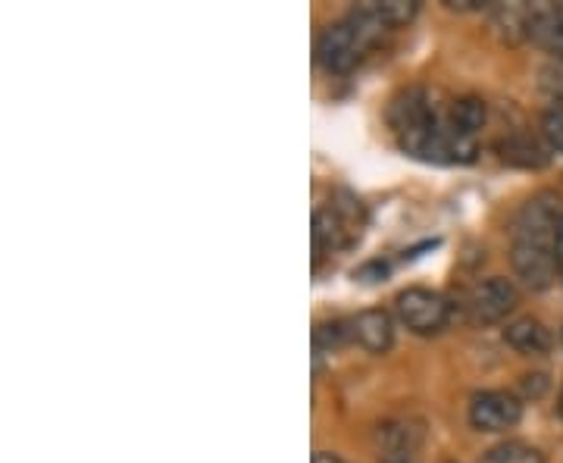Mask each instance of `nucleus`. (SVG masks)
Wrapping results in <instances>:
<instances>
[{
    "label": "nucleus",
    "mask_w": 563,
    "mask_h": 463,
    "mask_svg": "<svg viewBox=\"0 0 563 463\" xmlns=\"http://www.w3.org/2000/svg\"><path fill=\"white\" fill-rule=\"evenodd\" d=\"M388 122L410 157H420L426 163L476 161V139L454 132L448 110H442L426 88L401 91L388 110Z\"/></svg>",
    "instance_id": "1"
},
{
    "label": "nucleus",
    "mask_w": 563,
    "mask_h": 463,
    "mask_svg": "<svg viewBox=\"0 0 563 463\" xmlns=\"http://www.w3.org/2000/svg\"><path fill=\"white\" fill-rule=\"evenodd\" d=\"M558 198L554 195H536L523 203V210L514 220L510 232V263L517 276L529 288H548L558 279V257H554V239H558Z\"/></svg>",
    "instance_id": "2"
},
{
    "label": "nucleus",
    "mask_w": 563,
    "mask_h": 463,
    "mask_svg": "<svg viewBox=\"0 0 563 463\" xmlns=\"http://www.w3.org/2000/svg\"><path fill=\"white\" fill-rule=\"evenodd\" d=\"M383 32H388V25L379 20V13L366 0L354 13H347L344 20L322 32L317 41V63L325 73H347L376 41L383 38Z\"/></svg>",
    "instance_id": "3"
},
{
    "label": "nucleus",
    "mask_w": 563,
    "mask_h": 463,
    "mask_svg": "<svg viewBox=\"0 0 563 463\" xmlns=\"http://www.w3.org/2000/svg\"><path fill=\"white\" fill-rule=\"evenodd\" d=\"M520 304V291L510 279H501V276H492L485 283L473 285L466 291V320L473 326H495V322L507 320Z\"/></svg>",
    "instance_id": "4"
},
{
    "label": "nucleus",
    "mask_w": 563,
    "mask_h": 463,
    "mask_svg": "<svg viewBox=\"0 0 563 463\" xmlns=\"http://www.w3.org/2000/svg\"><path fill=\"white\" fill-rule=\"evenodd\" d=\"M395 307H398L404 326L417 335H439L451 322V304L444 301L439 291H429V288H407L398 295Z\"/></svg>",
    "instance_id": "5"
},
{
    "label": "nucleus",
    "mask_w": 563,
    "mask_h": 463,
    "mask_svg": "<svg viewBox=\"0 0 563 463\" xmlns=\"http://www.w3.org/2000/svg\"><path fill=\"white\" fill-rule=\"evenodd\" d=\"M466 417L476 432H507L523 420V404L510 392H479L473 395Z\"/></svg>",
    "instance_id": "6"
},
{
    "label": "nucleus",
    "mask_w": 563,
    "mask_h": 463,
    "mask_svg": "<svg viewBox=\"0 0 563 463\" xmlns=\"http://www.w3.org/2000/svg\"><path fill=\"white\" fill-rule=\"evenodd\" d=\"M361 229H354V220L344 217L342 210L332 203V207H322L313 213V251L325 254V251H339L344 244L354 242Z\"/></svg>",
    "instance_id": "7"
},
{
    "label": "nucleus",
    "mask_w": 563,
    "mask_h": 463,
    "mask_svg": "<svg viewBox=\"0 0 563 463\" xmlns=\"http://www.w3.org/2000/svg\"><path fill=\"white\" fill-rule=\"evenodd\" d=\"M351 335L369 354H388L395 344V322L385 310H363L351 320Z\"/></svg>",
    "instance_id": "8"
},
{
    "label": "nucleus",
    "mask_w": 563,
    "mask_h": 463,
    "mask_svg": "<svg viewBox=\"0 0 563 463\" xmlns=\"http://www.w3.org/2000/svg\"><path fill=\"white\" fill-rule=\"evenodd\" d=\"M526 38L539 44L544 54L563 63V13L554 7H536L526 20Z\"/></svg>",
    "instance_id": "9"
},
{
    "label": "nucleus",
    "mask_w": 563,
    "mask_h": 463,
    "mask_svg": "<svg viewBox=\"0 0 563 463\" xmlns=\"http://www.w3.org/2000/svg\"><path fill=\"white\" fill-rule=\"evenodd\" d=\"M504 342L510 344L517 354H523V357H544L548 351H551V332L544 329V322L532 320V317H520V320L507 322V329H504Z\"/></svg>",
    "instance_id": "10"
},
{
    "label": "nucleus",
    "mask_w": 563,
    "mask_h": 463,
    "mask_svg": "<svg viewBox=\"0 0 563 463\" xmlns=\"http://www.w3.org/2000/svg\"><path fill=\"white\" fill-rule=\"evenodd\" d=\"M448 120L461 135L476 139L483 132L485 120H488V110H485V101H479V98H461V101L448 107Z\"/></svg>",
    "instance_id": "11"
},
{
    "label": "nucleus",
    "mask_w": 563,
    "mask_h": 463,
    "mask_svg": "<svg viewBox=\"0 0 563 463\" xmlns=\"http://www.w3.org/2000/svg\"><path fill=\"white\" fill-rule=\"evenodd\" d=\"M501 157L507 163H514V166H526V169H539V166L548 163L542 144L529 139V135H514V139L501 142Z\"/></svg>",
    "instance_id": "12"
},
{
    "label": "nucleus",
    "mask_w": 563,
    "mask_h": 463,
    "mask_svg": "<svg viewBox=\"0 0 563 463\" xmlns=\"http://www.w3.org/2000/svg\"><path fill=\"white\" fill-rule=\"evenodd\" d=\"M479 463H544V454L526 442H501L488 448Z\"/></svg>",
    "instance_id": "13"
},
{
    "label": "nucleus",
    "mask_w": 563,
    "mask_h": 463,
    "mask_svg": "<svg viewBox=\"0 0 563 463\" xmlns=\"http://www.w3.org/2000/svg\"><path fill=\"white\" fill-rule=\"evenodd\" d=\"M354 339L351 335V322L344 320H329V322H320L317 329H313V351H317V357L320 354H335L342 344H347Z\"/></svg>",
    "instance_id": "14"
},
{
    "label": "nucleus",
    "mask_w": 563,
    "mask_h": 463,
    "mask_svg": "<svg viewBox=\"0 0 563 463\" xmlns=\"http://www.w3.org/2000/svg\"><path fill=\"white\" fill-rule=\"evenodd\" d=\"M373 10L379 13V20L388 25V29H398V25H407V22L417 16L420 3L413 0H369Z\"/></svg>",
    "instance_id": "15"
},
{
    "label": "nucleus",
    "mask_w": 563,
    "mask_h": 463,
    "mask_svg": "<svg viewBox=\"0 0 563 463\" xmlns=\"http://www.w3.org/2000/svg\"><path fill=\"white\" fill-rule=\"evenodd\" d=\"M542 139L551 151L563 154V101H554L542 113Z\"/></svg>",
    "instance_id": "16"
},
{
    "label": "nucleus",
    "mask_w": 563,
    "mask_h": 463,
    "mask_svg": "<svg viewBox=\"0 0 563 463\" xmlns=\"http://www.w3.org/2000/svg\"><path fill=\"white\" fill-rule=\"evenodd\" d=\"M554 257H558V273L563 276V217L558 222V239H554Z\"/></svg>",
    "instance_id": "17"
},
{
    "label": "nucleus",
    "mask_w": 563,
    "mask_h": 463,
    "mask_svg": "<svg viewBox=\"0 0 563 463\" xmlns=\"http://www.w3.org/2000/svg\"><path fill=\"white\" fill-rule=\"evenodd\" d=\"M313 463H347V461H342L339 454H329V451H320V454L313 458Z\"/></svg>",
    "instance_id": "18"
},
{
    "label": "nucleus",
    "mask_w": 563,
    "mask_h": 463,
    "mask_svg": "<svg viewBox=\"0 0 563 463\" xmlns=\"http://www.w3.org/2000/svg\"><path fill=\"white\" fill-rule=\"evenodd\" d=\"M558 414H561V420H563V388H561V398H558Z\"/></svg>",
    "instance_id": "19"
},
{
    "label": "nucleus",
    "mask_w": 563,
    "mask_h": 463,
    "mask_svg": "<svg viewBox=\"0 0 563 463\" xmlns=\"http://www.w3.org/2000/svg\"><path fill=\"white\" fill-rule=\"evenodd\" d=\"M561 342H563V329H561Z\"/></svg>",
    "instance_id": "20"
}]
</instances>
